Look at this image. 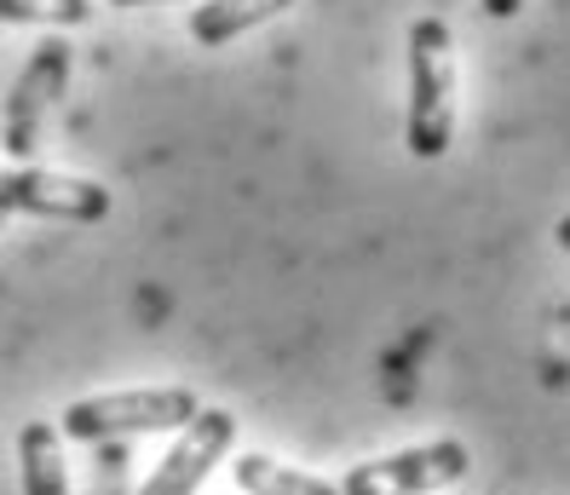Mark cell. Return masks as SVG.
<instances>
[{
    "label": "cell",
    "mask_w": 570,
    "mask_h": 495,
    "mask_svg": "<svg viewBox=\"0 0 570 495\" xmlns=\"http://www.w3.org/2000/svg\"><path fill=\"white\" fill-rule=\"evenodd\" d=\"M553 237H559V248H564V254H570V214H564V219H559V225H553Z\"/></svg>",
    "instance_id": "cell-12"
},
{
    "label": "cell",
    "mask_w": 570,
    "mask_h": 495,
    "mask_svg": "<svg viewBox=\"0 0 570 495\" xmlns=\"http://www.w3.org/2000/svg\"><path fill=\"white\" fill-rule=\"evenodd\" d=\"M461 478H466V444L461 438H432V444H415V449L363 461V467H352L334 489L341 495H432V489L461 484Z\"/></svg>",
    "instance_id": "cell-4"
},
{
    "label": "cell",
    "mask_w": 570,
    "mask_h": 495,
    "mask_svg": "<svg viewBox=\"0 0 570 495\" xmlns=\"http://www.w3.org/2000/svg\"><path fill=\"white\" fill-rule=\"evenodd\" d=\"M110 7H167V0H110Z\"/></svg>",
    "instance_id": "cell-13"
},
{
    "label": "cell",
    "mask_w": 570,
    "mask_h": 495,
    "mask_svg": "<svg viewBox=\"0 0 570 495\" xmlns=\"http://www.w3.org/2000/svg\"><path fill=\"white\" fill-rule=\"evenodd\" d=\"M92 18V0H0V23H58L76 29Z\"/></svg>",
    "instance_id": "cell-10"
},
{
    "label": "cell",
    "mask_w": 570,
    "mask_h": 495,
    "mask_svg": "<svg viewBox=\"0 0 570 495\" xmlns=\"http://www.w3.org/2000/svg\"><path fill=\"white\" fill-rule=\"evenodd\" d=\"M455 139V41L444 18L410 23V150L439 161Z\"/></svg>",
    "instance_id": "cell-1"
},
{
    "label": "cell",
    "mask_w": 570,
    "mask_h": 495,
    "mask_svg": "<svg viewBox=\"0 0 570 495\" xmlns=\"http://www.w3.org/2000/svg\"><path fill=\"white\" fill-rule=\"evenodd\" d=\"M237 489L243 495H341L328 478H312V473H294L272 455H237Z\"/></svg>",
    "instance_id": "cell-9"
},
{
    "label": "cell",
    "mask_w": 570,
    "mask_h": 495,
    "mask_svg": "<svg viewBox=\"0 0 570 495\" xmlns=\"http://www.w3.org/2000/svg\"><path fill=\"white\" fill-rule=\"evenodd\" d=\"M230 444H237V420H230V409H196L185 420L179 444L161 455V467L145 478L139 495H196V484L219 467V455Z\"/></svg>",
    "instance_id": "cell-6"
},
{
    "label": "cell",
    "mask_w": 570,
    "mask_h": 495,
    "mask_svg": "<svg viewBox=\"0 0 570 495\" xmlns=\"http://www.w3.org/2000/svg\"><path fill=\"white\" fill-rule=\"evenodd\" d=\"M288 7H294V0H203V7L190 12V41L225 47V41L248 36V29H259V23L283 18Z\"/></svg>",
    "instance_id": "cell-7"
},
{
    "label": "cell",
    "mask_w": 570,
    "mask_h": 495,
    "mask_svg": "<svg viewBox=\"0 0 570 495\" xmlns=\"http://www.w3.org/2000/svg\"><path fill=\"white\" fill-rule=\"evenodd\" d=\"M18 467H23V495H70V473H63V433L52 420H29L18 433Z\"/></svg>",
    "instance_id": "cell-8"
},
{
    "label": "cell",
    "mask_w": 570,
    "mask_h": 495,
    "mask_svg": "<svg viewBox=\"0 0 570 495\" xmlns=\"http://www.w3.org/2000/svg\"><path fill=\"white\" fill-rule=\"evenodd\" d=\"M70 87V41H41L29 52L23 76L12 81V98H7V116H0V145H7L12 161H29L41 150V133H47V116L52 105Z\"/></svg>",
    "instance_id": "cell-3"
},
{
    "label": "cell",
    "mask_w": 570,
    "mask_h": 495,
    "mask_svg": "<svg viewBox=\"0 0 570 495\" xmlns=\"http://www.w3.org/2000/svg\"><path fill=\"white\" fill-rule=\"evenodd\" d=\"M0 214H36V219H70L98 225L110 214V190L98 179L47 174V168H0Z\"/></svg>",
    "instance_id": "cell-5"
},
{
    "label": "cell",
    "mask_w": 570,
    "mask_h": 495,
    "mask_svg": "<svg viewBox=\"0 0 570 495\" xmlns=\"http://www.w3.org/2000/svg\"><path fill=\"white\" fill-rule=\"evenodd\" d=\"M479 7H484L490 18H513V12L524 7V0H479Z\"/></svg>",
    "instance_id": "cell-11"
},
{
    "label": "cell",
    "mask_w": 570,
    "mask_h": 495,
    "mask_svg": "<svg viewBox=\"0 0 570 495\" xmlns=\"http://www.w3.org/2000/svg\"><path fill=\"white\" fill-rule=\"evenodd\" d=\"M196 409L190 386H139V392H98L63 409L58 433L76 444H110V438H139V433H174Z\"/></svg>",
    "instance_id": "cell-2"
}]
</instances>
